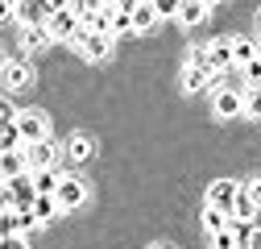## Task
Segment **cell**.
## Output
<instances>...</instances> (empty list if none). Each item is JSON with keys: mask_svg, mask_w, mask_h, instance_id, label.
Returning a JSON list of instances; mask_svg holds the SVG:
<instances>
[{"mask_svg": "<svg viewBox=\"0 0 261 249\" xmlns=\"http://www.w3.org/2000/svg\"><path fill=\"white\" fill-rule=\"evenodd\" d=\"M112 5H116V9H124V13H133V9L141 5V0H112Z\"/></svg>", "mask_w": 261, "mask_h": 249, "instance_id": "obj_38", "label": "cell"}, {"mask_svg": "<svg viewBox=\"0 0 261 249\" xmlns=\"http://www.w3.org/2000/svg\"><path fill=\"white\" fill-rule=\"evenodd\" d=\"M29 170V162H25V145H17V150H0V179H17V175H25Z\"/></svg>", "mask_w": 261, "mask_h": 249, "instance_id": "obj_9", "label": "cell"}, {"mask_svg": "<svg viewBox=\"0 0 261 249\" xmlns=\"http://www.w3.org/2000/svg\"><path fill=\"white\" fill-rule=\"evenodd\" d=\"M257 204H253V195L245 191V187H241V191H237V204H232V220H245V225H257Z\"/></svg>", "mask_w": 261, "mask_h": 249, "instance_id": "obj_16", "label": "cell"}, {"mask_svg": "<svg viewBox=\"0 0 261 249\" xmlns=\"http://www.w3.org/2000/svg\"><path fill=\"white\" fill-rule=\"evenodd\" d=\"M0 249H29L25 237H0Z\"/></svg>", "mask_w": 261, "mask_h": 249, "instance_id": "obj_34", "label": "cell"}, {"mask_svg": "<svg viewBox=\"0 0 261 249\" xmlns=\"http://www.w3.org/2000/svg\"><path fill=\"white\" fill-rule=\"evenodd\" d=\"M187 62H191V67H212V50H207V42H203V46H191V58H187Z\"/></svg>", "mask_w": 261, "mask_h": 249, "instance_id": "obj_29", "label": "cell"}, {"mask_svg": "<svg viewBox=\"0 0 261 249\" xmlns=\"http://www.w3.org/2000/svg\"><path fill=\"white\" fill-rule=\"evenodd\" d=\"M257 225H261V212H257Z\"/></svg>", "mask_w": 261, "mask_h": 249, "instance_id": "obj_44", "label": "cell"}, {"mask_svg": "<svg viewBox=\"0 0 261 249\" xmlns=\"http://www.w3.org/2000/svg\"><path fill=\"white\" fill-rule=\"evenodd\" d=\"M9 17H13V0H0V25H5Z\"/></svg>", "mask_w": 261, "mask_h": 249, "instance_id": "obj_37", "label": "cell"}, {"mask_svg": "<svg viewBox=\"0 0 261 249\" xmlns=\"http://www.w3.org/2000/svg\"><path fill=\"white\" fill-rule=\"evenodd\" d=\"M228 225H232V212H228V208H216V204L203 208V229H207V233H220V229H228Z\"/></svg>", "mask_w": 261, "mask_h": 249, "instance_id": "obj_18", "label": "cell"}, {"mask_svg": "<svg viewBox=\"0 0 261 249\" xmlns=\"http://www.w3.org/2000/svg\"><path fill=\"white\" fill-rule=\"evenodd\" d=\"M220 79V71H212V67H191V62H187V71H182V91H191V96H195V91H203L207 83H216Z\"/></svg>", "mask_w": 261, "mask_h": 249, "instance_id": "obj_10", "label": "cell"}, {"mask_svg": "<svg viewBox=\"0 0 261 249\" xmlns=\"http://www.w3.org/2000/svg\"><path fill=\"white\" fill-rule=\"evenodd\" d=\"M17 145H21V129H17V120L0 124V150H17Z\"/></svg>", "mask_w": 261, "mask_h": 249, "instance_id": "obj_26", "label": "cell"}, {"mask_svg": "<svg viewBox=\"0 0 261 249\" xmlns=\"http://www.w3.org/2000/svg\"><path fill=\"white\" fill-rule=\"evenodd\" d=\"M207 50H212V71H228V67H237V62H232V42H228V38H212Z\"/></svg>", "mask_w": 261, "mask_h": 249, "instance_id": "obj_14", "label": "cell"}, {"mask_svg": "<svg viewBox=\"0 0 261 249\" xmlns=\"http://www.w3.org/2000/svg\"><path fill=\"white\" fill-rule=\"evenodd\" d=\"M9 120H17V108L9 100H0V124H9Z\"/></svg>", "mask_w": 261, "mask_h": 249, "instance_id": "obj_35", "label": "cell"}, {"mask_svg": "<svg viewBox=\"0 0 261 249\" xmlns=\"http://www.w3.org/2000/svg\"><path fill=\"white\" fill-rule=\"evenodd\" d=\"M38 225H42V220L34 216V204H29V208H17V233H21V237H29Z\"/></svg>", "mask_w": 261, "mask_h": 249, "instance_id": "obj_25", "label": "cell"}, {"mask_svg": "<svg viewBox=\"0 0 261 249\" xmlns=\"http://www.w3.org/2000/svg\"><path fill=\"white\" fill-rule=\"evenodd\" d=\"M153 9H158L162 17H178V9H182V0H153Z\"/></svg>", "mask_w": 261, "mask_h": 249, "instance_id": "obj_32", "label": "cell"}, {"mask_svg": "<svg viewBox=\"0 0 261 249\" xmlns=\"http://www.w3.org/2000/svg\"><path fill=\"white\" fill-rule=\"evenodd\" d=\"M245 191H249V195H253V204H257V208H261V179H253V183H249V187H245Z\"/></svg>", "mask_w": 261, "mask_h": 249, "instance_id": "obj_36", "label": "cell"}, {"mask_svg": "<svg viewBox=\"0 0 261 249\" xmlns=\"http://www.w3.org/2000/svg\"><path fill=\"white\" fill-rule=\"evenodd\" d=\"M237 191H241V187H237L232 179H220V183H212V187H207V204H216V208H228V212H232Z\"/></svg>", "mask_w": 261, "mask_h": 249, "instance_id": "obj_12", "label": "cell"}, {"mask_svg": "<svg viewBox=\"0 0 261 249\" xmlns=\"http://www.w3.org/2000/svg\"><path fill=\"white\" fill-rule=\"evenodd\" d=\"M50 5H54V9H71V0H50Z\"/></svg>", "mask_w": 261, "mask_h": 249, "instance_id": "obj_39", "label": "cell"}, {"mask_svg": "<svg viewBox=\"0 0 261 249\" xmlns=\"http://www.w3.org/2000/svg\"><path fill=\"white\" fill-rule=\"evenodd\" d=\"M241 71H245V79H249L253 87H261V54H253V58L245 62V67H241Z\"/></svg>", "mask_w": 261, "mask_h": 249, "instance_id": "obj_28", "label": "cell"}, {"mask_svg": "<svg viewBox=\"0 0 261 249\" xmlns=\"http://www.w3.org/2000/svg\"><path fill=\"white\" fill-rule=\"evenodd\" d=\"M0 237H21L17 233V208L13 212H0Z\"/></svg>", "mask_w": 261, "mask_h": 249, "instance_id": "obj_30", "label": "cell"}, {"mask_svg": "<svg viewBox=\"0 0 261 249\" xmlns=\"http://www.w3.org/2000/svg\"><path fill=\"white\" fill-rule=\"evenodd\" d=\"M79 13L75 9H54L50 13V21H46V34H50V42H71L75 34H79Z\"/></svg>", "mask_w": 261, "mask_h": 249, "instance_id": "obj_2", "label": "cell"}, {"mask_svg": "<svg viewBox=\"0 0 261 249\" xmlns=\"http://www.w3.org/2000/svg\"><path fill=\"white\" fill-rule=\"evenodd\" d=\"M104 17H108V34H112V38H116V34H133V17H128L124 9H116V5H112Z\"/></svg>", "mask_w": 261, "mask_h": 249, "instance_id": "obj_20", "label": "cell"}, {"mask_svg": "<svg viewBox=\"0 0 261 249\" xmlns=\"http://www.w3.org/2000/svg\"><path fill=\"white\" fill-rule=\"evenodd\" d=\"M9 191H13V204L17 208H29V204H34L38 200V187H34V175H17V179H9Z\"/></svg>", "mask_w": 261, "mask_h": 249, "instance_id": "obj_11", "label": "cell"}, {"mask_svg": "<svg viewBox=\"0 0 261 249\" xmlns=\"http://www.w3.org/2000/svg\"><path fill=\"white\" fill-rule=\"evenodd\" d=\"M178 21H182L187 29L203 25V21H207V5H203V0H182V9H178Z\"/></svg>", "mask_w": 261, "mask_h": 249, "instance_id": "obj_17", "label": "cell"}, {"mask_svg": "<svg viewBox=\"0 0 261 249\" xmlns=\"http://www.w3.org/2000/svg\"><path fill=\"white\" fill-rule=\"evenodd\" d=\"M245 116L261 120V87H253V83H249V91H245Z\"/></svg>", "mask_w": 261, "mask_h": 249, "instance_id": "obj_27", "label": "cell"}, {"mask_svg": "<svg viewBox=\"0 0 261 249\" xmlns=\"http://www.w3.org/2000/svg\"><path fill=\"white\" fill-rule=\"evenodd\" d=\"M46 42H50V34H46V25H25V42H21L25 50H42Z\"/></svg>", "mask_w": 261, "mask_h": 249, "instance_id": "obj_24", "label": "cell"}, {"mask_svg": "<svg viewBox=\"0 0 261 249\" xmlns=\"http://www.w3.org/2000/svg\"><path fill=\"white\" fill-rule=\"evenodd\" d=\"M54 200H58V208H62V212L79 208V204L87 200V187H83V179H75V175H62V179H58V191H54Z\"/></svg>", "mask_w": 261, "mask_h": 249, "instance_id": "obj_4", "label": "cell"}, {"mask_svg": "<svg viewBox=\"0 0 261 249\" xmlns=\"http://www.w3.org/2000/svg\"><path fill=\"white\" fill-rule=\"evenodd\" d=\"M25 162H29V170H46V166H54V162H58V145H54L50 137H42V141H25Z\"/></svg>", "mask_w": 261, "mask_h": 249, "instance_id": "obj_5", "label": "cell"}, {"mask_svg": "<svg viewBox=\"0 0 261 249\" xmlns=\"http://www.w3.org/2000/svg\"><path fill=\"white\" fill-rule=\"evenodd\" d=\"M241 249H261V225H249V233L241 237Z\"/></svg>", "mask_w": 261, "mask_h": 249, "instance_id": "obj_31", "label": "cell"}, {"mask_svg": "<svg viewBox=\"0 0 261 249\" xmlns=\"http://www.w3.org/2000/svg\"><path fill=\"white\" fill-rule=\"evenodd\" d=\"M29 175H34L38 195H54V191H58V179H62V175H54V166H46V170H29Z\"/></svg>", "mask_w": 261, "mask_h": 249, "instance_id": "obj_21", "label": "cell"}, {"mask_svg": "<svg viewBox=\"0 0 261 249\" xmlns=\"http://www.w3.org/2000/svg\"><path fill=\"white\" fill-rule=\"evenodd\" d=\"M257 29H261V13H257Z\"/></svg>", "mask_w": 261, "mask_h": 249, "instance_id": "obj_41", "label": "cell"}, {"mask_svg": "<svg viewBox=\"0 0 261 249\" xmlns=\"http://www.w3.org/2000/svg\"><path fill=\"white\" fill-rule=\"evenodd\" d=\"M71 9L79 13V21H83V25H95V17L112 9V0H71Z\"/></svg>", "mask_w": 261, "mask_h": 249, "instance_id": "obj_15", "label": "cell"}, {"mask_svg": "<svg viewBox=\"0 0 261 249\" xmlns=\"http://www.w3.org/2000/svg\"><path fill=\"white\" fill-rule=\"evenodd\" d=\"M17 129H21V141H42V137H50V120H46V112H17Z\"/></svg>", "mask_w": 261, "mask_h": 249, "instance_id": "obj_6", "label": "cell"}, {"mask_svg": "<svg viewBox=\"0 0 261 249\" xmlns=\"http://www.w3.org/2000/svg\"><path fill=\"white\" fill-rule=\"evenodd\" d=\"M71 46L87 58V62H104L108 54H112V34H104V29H87V25H79V34L71 38Z\"/></svg>", "mask_w": 261, "mask_h": 249, "instance_id": "obj_1", "label": "cell"}, {"mask_svg": "<svg viewBox=\"0 0 261 249\" xmlns=\"http://www.w3.org/2000/svg\"><path fill=\"white\" fill-rule=\"evenodd\" d=\"M50 13H54L50 0H13V17H17L21 25H46Z\"/></svg>", "mask_w": 261, "mask_h": 249, "instance_id": "obj_3", "label": "cell"}, {"mask_svg": "<svg viewBox=\"0 0 261 249\" xmlns=\"http://www.w3.org/2000/svg\"><path fill=\"white\" fill-rule=\"evenodd\" d=\"M228 42H232V62H237V67H245V62L257 54V42L253 38H228Z\"/></svg>", "mask_w": 261, "mask_h": 249, "instance_id": "obj_23", "label": "cell"}, {"mask_svg": "<svg viewBox=\"0 0 261 249\" xmlns=\"http://www.w3.org/2000/svg\"><path fill=\"white\" fill-rule=\"evenodd\" d=\"M203 5H207V9H216V5H220V0H203Z\"/></svg>", "mask_w": 261, "mask_h": 249, "instance_id": "obj_40", "label": "cell"}, {"mask_svg": "<svg viewBox=\"0 0 261 249\" xmlns=\"http://www.w3.org/2000/svg\"><path fill=\"white\" fill-rule=\"evenodd\" d=\"M153 249H166V245H153Z\"/></svg>", "mask_w": 261, "mask_h": 249, "instance_id": "obj_43", "label": "cell"}, {"mask_svg": "<svg viewBox=\"0 0 261 249\" xmlns=\"http://www.w3.org/2000/svg\"><path fill=\"white\" fill-rule=\"evenodd\" d=\"M34 216H38L42 225H50L54 216H62V208H58V200H54V195H38V200H34Z\"/></svg>", "mask_w": 261, "mask_h": 249, "instance_id": "obj_22", "label": "cell"}, {"mask_svg": "<svg viewBox=\"0 0 261 249\" xmlns=\"http://www.w3.org/2000/svg\"><path fill=\"white\" fill-rule=\"evenodd\" d=\"M0 79H5L9 91H21V87L34 83V67H29V62H5V67H0Z\"/></svg>", "mask_w": 261, "mask_h": 249, "instance_id": "obj_8", "label": "cell"}, {"mask_svg": "<svg viewBox=\"0 0 261 249\" xmlns=\"http://www.w3.org/2000/svg\"><path fill=\"white\" fill-rule=\"evenodd\" d=\"M0 67H5V54H0Z\"/></svg>", "mask_w": 261, "mask_h": 249, "instance_id": "obj_42", "label": "cell"}, {"mask_svg": "<svg viewBox=\"0 0 261 249\" xmlns=\"http://www.w3.org/2000/svg\"><path fill=\"white\" fill-rule=\"evenodd\" d=\"M67 154H71V158H75V162H87V158H91V154H95V141H91L87 133H75V137L67 141Z\"/></svg>", "mask_w": 261, "mask_h": 249, "instance_id": "obj_19", "label": "cell"}, {"mask_svg": "<svg viewBox=\"0 0 261 249\" xmlns=\"http://www.w3.org/2000/svg\"><path fill=\"white\" fill-rule=\"evenodd\" d=\"M128 17H133V34H149V29L158 25V9H153V0H141V5L133 9V13H128Z\"/></svg>", "mask_w": 261, "mask_h": 249, "instance_id": "obj_13", "label": "cell"}, {"mask_svg": "<svg viewBox=\"0 0 261 249\" xmlns=\"http://www.w3.org/2000/svg\"><path fill=\"white\" fill-rule=\"evenodd\" d=\"M17 204H13V191H9V183L0 179V212H13Z\"/></svg>", "mask_w": 261, "mask_h": 249, "instance_id": "obj_33", "label": "cell"}, {"mask_svg": "<svg viewBox=\"0 0 261 249\" xmlns=\"http://www.w3.org/2000/svg\"><path fill=\"white\" fill-rule=\"evenodd\" d=\"M216 116L220 120H232V116H245V96H241V91H232V87H220L216 91Z\"/></svg>", "mask_w": 261, "mask_h": 249, "instance_id": "obj_7", "label": "cell"}]
</instances>
